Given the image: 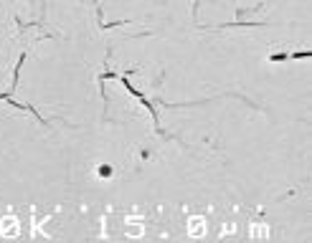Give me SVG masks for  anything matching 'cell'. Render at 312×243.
<instances>
[{"label":"cell","instance_id":"obj_1","mask_svg":"<svg viewBox=\"0 0 312 243\" xmlns=\"http://www.w3.org/2000/svg\"><path fill=\"white\" fill-rule=\"evenodd\" d=\"M0 231H3V236H8V238H16L21 233V225H18L16 218H3L0 221Z\"/></svg>","mask_w":312,"mask_h":243},{"label":"cell","instance_id":"obj_3","mask_svg":"<svg viewBox=\"0 0 312 243\" xmlns=\"http://www.w3.org/2000/svg\"><path fill=\"white\" fill-rule=\"evenodd\" d=\"M127 233H130V236H140V233H143V221H137V218L127 221Z\"/></svg>","mask_w":312,"mask_h":243},{"label":"cell","instance_id":"obj_2","mask_svg":"<svg viewBox=\"0 0 312 243\" xmlns=\"http://www.w3.org/2000/svg\"><path fill=\"white\" fill-rule=\"evenodd\" d=\"M188 233H191V236H203V233H206L203 218H191V221H188Z\"/></svg>","mask_w":312,"mask_h":243}]
</instances>
